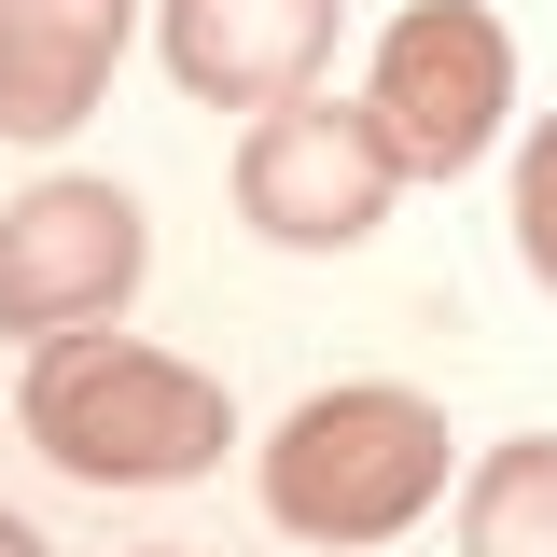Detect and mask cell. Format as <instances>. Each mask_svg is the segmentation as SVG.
<instances>
[{
  "mask_svg": "<svg viewBox=\"0 0 557 557\" xmlns=\"http://www.w3.org/2000/svg\"><path fill=\"white\" fill-rule=\"evenodd\" d=\"M14 418H28V446L70 487H182V474H209L237 446L223 376H196V362H168V348H139V335H98V321L28 348Z\"/></svg>",
  "mask_w": 557,
  "mask_h": 557,
  "instance_id": "1",
  "label": "cell"
},
{
  "mask_svg": "<svg viewBox=\"0 0 557 557\" xmlns=\"http://www.w3.org/2000/svg\"><path fill=\"white\" fill-rule=\"evenodd\" d=\"M432 502H446V405L432 391L348 376V391H307L265 432V516L293 544H321V557L405 544Z\"/></svg>",
  "mask_w": 557,
  "mask_h": 557,
  "instance_id": "2",
  "label": "cell"
},
{
  "mask_svg": "<svg viewBox=\"0 0 557 557\" xmlns=\"http://www.w3.org/2000/svg\"><path fill=\"white\" fill-rule=\"evenodd\" d=\"M405 196V153L391 126L362 112V98H278L237 126V223L265 237V251H362L376 223Z\"/></svg>",
  "mask_w": 557,
  "mask_h": 557,
  "instance_id": "3",
  "label": "cell"
},
{
  "mask_svg": "<svg viewBox=\"0 0 557 557\" xmlns=\"http://www.w3.org/2000/svg\"><path fill=\"white\" fill-rule=\"evenodd\" d=\"M362 112L391 126L405 182H460L487 168V139L516 112V28L487 0H405L376 28V70H362Z\"/></svg>",
  "mask_w": 557,
  "mask_h": 557,
  "instance_id": "4",
  "label": "cell"
},
{
  "mask_svg": "<svg viewBox=\"0 0 557 557\" xmlns=\"http://www.w3.org/2000/svg\"><path fill=\"white\" fill-rule=\"evenodd\" d=\"M139 265H153V209L98 168H57L0 209V335H84V321H126Z\"/></svg>",
  "mask_w": 557,
  "mask_h": 557,
  "instance_id": "5",
  "label": "cell"
},
{
  "mask_svg": "<svg viewBox=\"0 0 557 557\" xmlns=\"http://www.w3.org/2000/svg\"><path fill=\"white\" fill-rule=\"evenodd\" d=\"M335 57V0H168V84L196 112H278Z\"/></svg>",
  "mask_w": 557,
  "mask_h": 557,
  "instance_id": "6",
  "label": "cell"
},
{
  "mask_svg": "<svg viewBox=\"0 0 557 557\" xmlns=\"http://www.w3.org/2000/svg\"><path fill=\"white\" fill-rule=\"evenodd\" d=\"M126 14H57V0H0V139H70L112 98Z\"/></svg>",
  "mask_w": 557,
  "mask_h": 557,
  "instance_id": "7",
  "label": "cell"
},
{
  "mask_svg": "<svg viewBox=\"0 0 557 557\" xmlns=\"http://www.w3.org/2000/svg\"><path fill=\"white\" fill-rule=\"evenodd\" d=\"M460 557H557V432H502L460 474Z\"/></svg>",
  "mask_w": 557,
  "mask_h": 557,
  "instance_id": "8",
  "label": "cell"
},
{
  "mask_svg": "<svg viewBox=\"0 0 557 557\" xmlns=\"http://www.w3.org/2000/svg\"><path fill=\"white\" fill-rule=\"evenodd\" d=\"M516 265L557 293V112L530 126V153H516Z\"/></svg>",
  "mask_w": 557,
  "mask_h": 557,
  "instance_id": "9",
  "label": "cell"
},
{
  "mask_svg": "<svg viewBox=\"0 0 557 557\" xmlns=\"http://www.w3.org/2000/svg\"><path fill=\"white\" fill-rule=\"evenodd\" d=\"M0 557H42V530H28V516H0Z\"/></svg>",
  "mask_w": 557,
  "mask_h": 557,
  "instance_id": "10",
  "label": "cell"
},
{
  "mask_svg": "<svg viewBox=\"0 0 557 557\" xmlns=\"http://www.w3.org/2000/svg\"><path fill=\"white\" fill-rule=\"evenodd\" d=\"M57 14H139V0H57Z\"/></svg>",
  "mask_w": 557,
  "mask_h": 557,
  "instance_id": "11",
  "label": "cell"
}]
</instances>
